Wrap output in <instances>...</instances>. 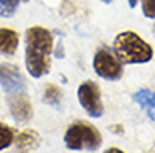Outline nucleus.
<instances>
[{
    "label": "nucleus",
    "instance_id": "obj_1",
    "mask_svg": "<svg viewBox=\"0 0 155 153\" xmlns=\"http://www.w3.org/2000/svg\"><path fill=\"white\" fill-rule=\"evenodd\" d=\"M25 64L31 76L41 77L49 71L52 34L44 27H31L25 34Z\"/></svg>",
    "mask_w": 155,
    "mask_h": 153
},
{
    "label": "nucleus",
    "instance_id": "obj_2",
    "mask_svg": "<svg viewBox=\"0 0 155 153\" xmlns=\"http://www.w3.org/2000/svg\"><path fill=\"white\" fill-rule=\"evenodd\" d=\"M113 50L116 57L127 64H143L153 57V49L138 34L132 31L116 35L113 42Z\"/></svg>",
    "mask_w": 155,
    "mask_h": 153
},
{
    "label": "nucleus",
    "instance_id": "obj_3",
    "mask_svg": "<svg viewBox=\"0 0 155 153\" xmlns=\"http://www.w3.org/2000/svg\"><path fill=\"white\" fill-rule=\"evenodd\" d=\"M64 143L69 150H96L101 145V135L88 123H74L64 135Z\"/></svg>",
    "mask_w": 155,
    "mask_h": 153
},
{
    "label": "nucleus",
    "instance_id": "obj_4",
    "mask_svg": "<svg viewBox=\"0 0 155 153\" xmlns=\"http://www.w3.org/2000/svg\"><path fill=\"white\" fill-rule=\"evenodd\" d=\"M93 66H94V71H96L98 76L110 79V81L120 79L121 74H123V67H121L120 59L115 57L113 52L108 50L106 47H103V49H100L96 52Z\"/></svg>",
    "mask_w": 155,
    "mask_h": 153
},
{
    "label": "nucleus",
    "instance_id": "obj_5",
    "mask_svg": "<svg viewBox=\"0 0 155 153\" xmlns=\"http://www.w3.org/2000/svg\"><path fill=\"white\" fill-rule=\"evenodd\" d=\"M78 98H79L81 106L84 108L91 116L100 118V116L103 115V103H101V93H100L98 84H94L91 81L83 83V84L78 88Z\"/></svg>",
    "mask_w": 155,
    "mask_h": 153
},
{
    "label": "nucleus",
    "instance_id": "obj_6",
    "mask_svg": "<svg viewBox=\"0 0 155 153\" xmlns=\"http://www.w3.org/2000/svg\"><path fill=\"white\" fill-rule=\"evenodd\" d=\"M0 86L8 94L25 91V79L20 69L12 64H0Z\"/></svg>",
    "mask_w": 155,
    "mask_h": 153
},
{
    "label": "nucleus",
    "instance_id": "obj_7",
    "mask_svg": "<svg viewBox=\"0 0 155 153\" xmlns=\"http://www.w3.org/2000/svg\"><path fill=\"white\" fill-rule=\"evenodd\" d=\"M8 108H10L12 116L17 121H29L32 116L31 101L24 93H15L8 96Z\"/></svg>",
    "mask_w": 155,
    "mask_h": 153
},
{
    "label": "nucleus",
    "instance_id": "obj_8",
    "mask_svg": "<svg viewBox=\"0 0 155 153\" xmlns=\"http://www.w3.org/2000/svg\"><path fill=\"white\" fill-rule=\"evenodd\" d=\"M19 46V35L15 31L0 29V52L5 56H12Z\"/></svg>",
    "mask_w": 155,
    "mask_h": 153
},
{
    "label": "nucleus",
    "instance_id": "obj_9",
    "mask_svg": "<svg viewBox=\"0 0 155 153\" xmlns=\"http://www.w3.org/2000/svg\"><path fill=\"white\" fill-rule=\"evenodd\" d=\"M133 99L147 111L150 119H155V91L150 89H140L133 94Z\"/></svg>",
    "mask_w": 155,
    "mask_h": 153
},
{
    "label": "nucleus",
    "instance_id": "obj_10",
    "mask_svg": "<svg viewBox=\"0 0 155 153\" xmlns=\"http://www.w3.org/2000/svg\"><path fill=\"white\" fill-rule=\"evenodd\" d=\"M41 142V138L35 131L32 130H25L22 133H19V136L15 138V145L19 146L20 150H31V148H35Z\"/></svg>",
    "mask_w": 155,
    "mask_h": 153
},
{
    "label": "nucleus",
    "instance_id": "obj_11",
    "mask_svg": "<svg viewBox=\"0 0 155 153\" xmlns=\"http://www.w3.org/2000/svg\"><path fill=\"white\" fill-rule=\"evenodd\" d=\"M12 142H14V131H12V128H8L4 123H0V150L10 146Z\"/></svg>",
    "mask_w": 155,
    "mask_h": 153
},
{
    "label": "nucleus",
    "instance_id": "obj_12",
    "mask_svg": "<svg viewBox=\"0 0 155 153\" xmlns=\"http://www.w3.org/2000/svg\"><path fill=\"white\" fill-rule=\"evenodd\" d=\"M59 99H61V91H59V88L54 84H47L46 91H44V101L49 104H58Z\"/></svg>",
    "mask_w": 155,
    "mask_h": 153
},
{
    "label": "nucleus",
    "instance_id": "obj_13",
    "mask_svg": "<svg viewBox=\"0 0 155 153\" xmlns=\"http://www.w3.org/2000/svg\"><path fill=\"white\" fill-rule=\"evenodd\" d=\"M20 2H27V0H0V15H12Z\"/></svg>",
    "mask_w": 155,
    "mask_h": 153
},
{
    "label": "nucleus",
    "instance_id": "obj_14",
    "mask_svg": "<svg viewBox=\"0 0 155 153\" xmlns=\"http://www.w3.org/2000/svg\"><path fill=\"white\" fill-rule=\"evenodd\" d=\"M143 15L148 19H155V0H142Z\"/></svg>",
    "mask_w": 155,
    "mask_h": 153
},
{
    "label": "nucleus",
    "instance_id": "obj_15",
    "mask_svg": "<svg viewBox=\"0 0 155 153\" xmlns=\"http://www.w3.org/2000/svg\"><path fill=\"white\" fill-rule=\"evenodd\" d=\"M105 153H125V151H121V150H118V148H108Z\"/></svg>",
    "mask_w": 155,
    "mask_h": 153
},
{
    "label": "nucleus",
    "instance_id": "obj_16",
    "mask_svg": "<svg viewBox=\"0 0 155 153\" xmlns=\"http://www.w3.org/2000/svg\"><path fill=\"white\" fill-rule=\"evenodd\" d=\"M128 4H130V7H135V5H137V0H128Z\"/></svg>",
    "mask_w": 155,
    "mask_h": 153
},
{
    "label": "nucleus",
    "instance_id": "obj_17",
    "mask_svg": "<svg viewBox=\"0 0 155 153\" xmlns=\"http://www.w3.org/2000/svg\"><path fill=\"white\" fill-rule=\"evenodd\" d=\"M103 2H105V4H110V2H111V0H103Z\"/></svg>",
    "mask_w": 155,
    "mask_h": 153
}]
</instances>
